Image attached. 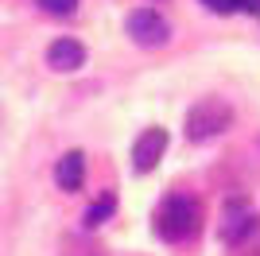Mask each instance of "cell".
Returning a JSON list of instances; mask_svg holds the SVG:
<instances>
[{
    "label": "cell",
    "mask_w": 260,
    "mask_h": 256,
    "mask_svg": "<svg viewBox=\"0 0 260 256\" xmlns=\"http://www.w3.org/2000/svg\"><path fill=\"white\" fill-rule=\"evenodd\" d=\"M202 229V202L186 198V194H171L155 213V233L167 241H190Z\"/></svg>",
    "instance_id": "6da1fadb"
},
{
    "label": "cell",
    "mask_w": 260,
    "mask_h": 256,
    "mask_svg": "<svg viewBox=\"0 0 260 256\" xmlns=\"http://www.w3.org/2000/svg\"><path fill=\"white\" fill-rule=\"evenodd\" d=\"M233 120V109L221 101V97H202L190 113H186V140L190 144H206V140L221 136Z\"/></svg>",
    "instance_id": "7a4b0ae2"
},
{
    "label": "cell",
    "mask_w": 260,
    "mask_h": 256,
    "mask_svg": "<svg viewBox=\"0 0 260 256\" xmlns=\"http://www.w3.org/2000/svg\"><path fill=\"white\" fill-rule=\"evenodd\" d=\"M124 27H128V35L140 43V47H163V43L171 39V27H167V20H163L159 12H152V8H136V12H128Z\"/></svg>",
    "instance_id": "3957f363"
},
{
    "label": "cell",
    "mask_w": 260,
    "mask_h": 256,
    "mask_svg": "<svg viewBox=\"0 0 260 256\" xmlns=\"http://www.w3.org/2000/svg\"><path fill=\"white\" fill-rule=\"evenodd\" d=\"M163 151H167V132L163 128H144L140 136H136V144H132V167L140 171V175H148L163 159Z\"/></svg>",
    "instance_id": "277c9868"
},
{
    "label": "cell",
    "mask_w": 260,
    "mask_h": 256,
    "mask_svg": "<svg viewBox=\"0 0 260 256\" xmlns=\"http://www.w3.org/2000/svg\"><path fill=\"white\" fill-rule=\"evenodd\" d=\"M47 66L58 70V74H74V70L86 66V47L78 39H54L47 47Z\"/></svg>",
    "instance_id": "5b68a950"
},
{
    "label": "cell",
    "mask_w": 260,
    "mask_h": 256,
    "mask_svg": "<svg viewBox=\"0 0 260 256\" xmlns=\"http://www.w3.org/2000/svg\"><path fill=\"white\" fill-rule=\"evenodd\" d=\"M54 182L62 190H82V182H86V155L82 151H66L58 159V167H54Z\"/></svg>",
    "instance_id": "8992f818"
},
{
    "label": "cell",
    "mask_w": 260,
    "mask_h": 256,
    "mask_svg": "<svg viewBox=\"0 0 260 256\" xmlns=\"http://www.w3.org/2000/svg\"><path fill=\"white\" fill-rule=\"evenodd\" d=\"M229 245H233V256H260V217L256 213L245 221V229H241Z\"/></svg>",
    "instance_id": "52a82bcc"
},
{
    "label": "cell",
    "mask_w": 260,
    "mask_h": 256,
    "mask_svg": "<svg viewBox=\"0 0 260 256\" xmlns=\"http://www.w3.org/2000/svg\"><path fill=\"white\" fill-rule=\"evenodd\" d=\"M62 256H105V248L89 237H66L62 241Z\"/></svg>",
    "instance_id": "ba28073f"
},
{
    "label": "cell",
    "mask_w": 260,
    "mask_h": 256,
    "mask_svg": "<svg viewBox=\"0 0 260 256\" xmlns=\"http://www.w3.org/2000/svg\"><path fill=\"white\" fill-rule=\"evenodd\" d=\"M109 213H113V194H105V198H101L98 206H89V210H86V225L93 229V225H101V221H105Z\"/></svg>",
    "instance_id": "9c48e42d"
},
{
    "label": "cell",
    "mask_w": 260,
    "mask_h": 256,
    "mask_svg": "<svg viewBox=\"0 0 260 256\" xmlns=\"http://www.w3.org/2000/svg\"><path fill=\"white\" fill-rule=\"evenodd\" d=\"M39 4H43L51 16H70V12L78 8V0H39Z\"/></svg>",
    "instance_id": "30bf717a"
},
{
    "label": "cell",
    "mask_w": 260,
    "mask_h": 256,
    "mask_svg": "<svg viewBox=\"0 0 260 256\" xmlns=\"http://www.w3.org/2000/svg\"><path fill=\"white\" fill-rule=\"evenodd\" d=\"M210 12H217V16H229V12H237L241 8V0H202Z\"/></svg>",
    "instance_id": "8fae6325"
},
{
    "label": "cell",
    "mask_w": 260,
    "mask_h": 256,
    "mask_svg": "<svg viewBox=\"0 0 260 256\" xmlns=\"http://www.w3.org/2000/svg\"><path fill=\"white\" fill-rule=\"evenodd\" d=\"M241 8L252 12V16H260V0H241Z\"/></svg>",
    "instance_id": "7c38bea8"
}]
</instances>
